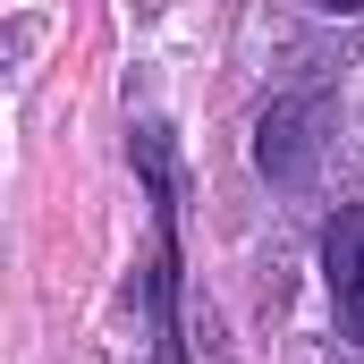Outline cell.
Here are the masks:
<instances>
[{
  "label": "cell",
  "mask_w": 364,
  "mask_h": 364,
  "mask_svg": "<svg viewBox=\"0 0 364 364\" xmlns=\"http://www.w3.org/2000/svg\"><path fill=\"white\" fill-rule=\"evenodd\" d=\"M331 9H364V0H331Z\"/></svg>",
  "instance_id": "obj_4"
},
{
  "label": "cell",
  "mask_w": 364,
  "mask_h": 364,
  "mask_svg": "<svg viewBox=\"0 0 364 364\" xmlns=\"http://www.w3.org/2000/svg\"><path fill=\"white\" fill-rule=\"evenodd\" d=\"M136 170H144V195H153V255H144L136 296H144L161 364H186V339H178V161H170V127L161 119L136 127Z\"/></svg>",
  "instance_id": "obj_1"
},
{
  "label": "cell",
  "mask_w": 364,
  "mask_h": 364,
  "mask_svg": "<svg viewBox=\"0 0 364 364\" xmlns=\"http://www.w3.org/2000/svg\"><path fill=\"white\" fill-rule=\"evenodd\" d=\"M255 161H263L272 178H296V170H305V110H296V102L263 110V127H255Z\"/></svg>",
  "instance_id": "obj_3"
},
{
  "label": "cell",
  "mask_w": 364,
  "mask_h": 364,
  "mask_svg": "<svg viewBox=\"0 0 364 364\" xmlns=\"http://www.w3.org/2000/svg\"><path fill=\"white\" fill-rule=\"evenodd\" d=\"M322 279H331L339 331L364 348V203H348V212L322 229Z\"/></svg>",
  "instance_id": "obj_2"
}]
</instances>
